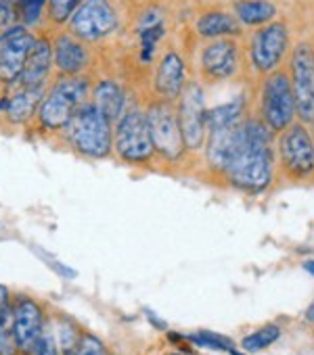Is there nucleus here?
<instances>
[{
	"mask_svg": "<svg viewBox=\"0 0 314 355\" xmlns=\"http://www.w3.org/2000/svg\"><path fill=\"white\" fill-rule=\"evenodd\" d=\"M226 180L245 193H262L274 175L272 132L260 117L241 121V144L224 169Z\"/></svg>",
	"mask_w": 314,
	"mask_h": 355,
	"instance_id": "obj_1",
	"label": "nucleus"
},
{
	"mask_svg": "<svg viewBox=\"0 0 314 355\" xmlns=\"http://www.w3.org/2000/svg\"><path fill=\"white\" fill-rule=\"evenodd\" d=\"M17 345L15 338L11 334V328H7V324L0 320V355H17Z\"/></svg>",
	"mask_w": 314,
	"mask_h": 355,
	"instance_id": "obj_30",
	"label": "nucleus"
},
{
	"mask_svg": "<svg viewBox=\"0 0 314 355\" xmlns=\"http://www.w3.org/2000/svg\"><path fill=\"white\" fill-rule=\"evenodd\" d=\"M0 92V115L13 128H22L32 123L40 101L44 98V88H24L11 86Z\"/></svg>",
	"mask_w": 314,
	"mask_h": 355,
	"instance_id": "obj_16",
	"label": "nucleus"
},
{
	"mask_svg": "<svg viewBox=\"0 0 314 355\" xmlns=\"http://www.w3.org/2000/svg\"><path fill=\"white\" fill-rule=\"evenodd\" d=\"M172 355H179V353H172Z\"/></svg>",
	"mask_w": 314,
	"mask_h": 355,
	"instance_id": "obj_38",
	"label": "nucleus"
},
{
	"mask_svg": "<svg viewBox=\"0 0 314 355\" xmlns=\"http://www.w3.org/2000/svg\"><path fill=\"white\" fill-rule=\"evenodd\" d=\"M49 0H17L15 3V17L19 24L32 28L40 21Z\"/></svg>",
	"mask_w": 314,
	"mask_h": 355,
	"instance_id": "obj_27",
	"label": "nucleus"
},
{
	"mask_svg": "<svg viewBox=\"0 0 314 355\" xmlns=\"http://www.w3.org/2000/svg\"><path fill=\"white\" fill-rule=\"evenodd\" d=\"M187 63L179 51H166L155 67L153 76V90L157 98L176 103L187 86Z\"/></svg>",
	"mask_w": 314,
	"mask_h": 355,
	"instance_id": "obj_17",
	"label": "nucleus"
},
{
	"mask_svg": "<svg viewBox=\"0 0 314 355\" xmlns=\"http://www.w3.org/2000/svg\"><path fill=\"white\" fill-rule=\"evenodd\" d=\"M82 3L84 0H49L44 15H47L49 24H53L55 28H61L72 19V15L78 11V7Z\"/></svg>",
	"mask_w": 314,
	"mask_h": 355,
	"instance_id": "obj_24",
	"label": "nucleus"
},
{
	"mask_svg": "<svg viewBox=\"0 0 314 355\" xmlns=\"http://www.w3.org/2000/svg\"><path fill=\"white\" fill-rule=\"evenodd\" d=\"M15 3L11 0H0V32L5 28H9L11 24H15Z\"/></svg>",
	"mask_w": 314,
	"mask_h": 355,
	"instance_id": "obj_32",
	"label": "nucleus"
},
{
	"mask_svg": "<svg viewBox=\"0 0 314 355\" xmlns=\"http://www.w3.org/2000/svg\"><path fill=\"white\" fill-rule=\"evenodd\" d=\"M306 318H308L310 322H314V301L310 303V307H308V311H306Z\"/></svg>",
	"mask_w": 314,
	"mask_h": 355,
	"instance_id": "obj_36",
	"label": "nucleus"
},
{
	"mask_svg": "<svg viewBox=\"0 0 314 355\" xmlns=\"http://www.w3.org/2000/svg\"><path fill=\"white\" fill-rule=\"evenodd\" d=\"M55 73V63H53V40L47 34L36 36V42L32 44L24 71L19 76V82L15 86L24 88H49L51 80Z\"/></svg>",
	"mask_w": 314,
	"mask_h": 355,
	"instance_id": "obj_18",
	"label": "nucleus"
},
{
	"mask_svg": "<svg viewBox=\"0 0 314 355\" xmlns=\"http://www.w3.org/2000/svg\"><path fill=\"white\" fill-rule=\"evenodd\" d=\"M122 13L117 0H84L67 21V32L86 44L107 40L117 32Z\"/></svg>",
	"mask_w": 314,
	"mask_h": 355,
	"instance_id": "obj_6",
	"label": "nucleus"
},
{
	"mask_svg": "<svg viewBox=\"0 0 314 355\" xmlns=\"http://www.w3.org/2000/svg\"><path fill=\"white\" fill-rule=\"evenodd\" d=\"M233 15L245 28H262L276 17L270 0H233Z\"/></svg>",
	"mask_w": 314,
	"mask_h": 355,
	"instance_id": "obj_22",
	"label": "nucleus"
},
{
	"mask_svg": "<svg viewBox=\"0 0 314 355\" xmlns=\"http://www.w3.org/2000/svg\"><path fill=\"white\" fill-rule=\"evenodd\" d=\"M144 113H147V123H149L155 155L162 157L164 161L179 163L185 157L187 146H185L183 134H181L176 103L153 98L147 105Z\"/></svg>",
	"mask_w": 314,
	"mask_h": 355,
	"instance_id": "obj_5",
	"label": "nucleus"
},
{
	"mask_svg": "<svg viewBox=\"0 0 314 355\" xmlns=\"http://www.w3.org/2000/svg\"><path fill=\"white\" fill-rule=\"evenodd\" d=\"M304 270H306L308 274H312V276H314V259L306 261V263H304Z\"/></svg>",
	"mask_w": 314,
	"mask_h": 355,
	"instance_id": "obj_35",
	"label": "nucleus"
},
{
	"mask_svg": "<svg viewBox=\"0 0 314 355\" xmlns=\"http://www.w3.org/2000/svg\"><path fill=\"white\" fill-rule=\"evenodd\" d=\"M11 3H17V0H11Z\"/></svg>",
	"mask_w": 314,
	"mask_h": 355,
	"instance_id": "obj_37",
	"label": "nucleus"
},
{
	"mask_svg": "<svg viewBox=\"0 0 314 355\" xmlns=\"http://www.w3.org/2000/svg\"><path fill=\"white\" fill-rule=\"evenodd\" d=\"M11 313V334L15 338L17 349L22 353L34 355L40 336L47 332L42 305L32 297H19Z\"/></svg>",
	"mask_w": 314,
	"mask_h": 355,
	"instance_id": "obj_14",
	"label": "nucleus"
},
{
	"mask_svg": "<svg viewBox=\"0 0 314 355\" xmlns=\"http://www.w3.org/2000/svg\"><path fill=\"white\" fill-rule=\"evenodd\" d=\"M295 98L291 90L289 73L283 69H276L266 76L262 88H260V119L268 125V130L283 132L295 121Z\"/></svg>",
	"mask_w": 314,
	"mask_h": 355,
	"instance_id": "obj_7",
	"label": "nucleus"
},
{
	"mask_svg": "<svg viewBox=\"0 0 314 355\" xmlns=\"http://www.w3.org/2000/svg\"><path fill=\"white\" fill-rule=\"evenodd\" d=\"M289 28L283 21H270L258 28L249 38V61L258 73H272L289 53Z\"/></svg>",
	"mask_w": 314,
	"mask_h": 355,
	"instance_id": "obj_9",
	"label": "nucleus"
},
{
	"mask_svg": "<svg viewBox=\"0 0 314 355\" xmlns=\"http://www.w3.org/2000/svg\"><path fill=\"white\" fill-rule=\"evenodd\" d=\"M69 150L82 159H107L113 155V121H109L90 101L76 109L61 132Z\"/></svg>",
	"mask_w": 314,
	"mask_h": 355,
	"instance_id": "obj_3",
	"label": "nucleus"
},
{
	"mask_svg": "<svg viewBox=\"0 0 314 355\" xmlns=\"http://www.w3.org/2000/svg\"><path fill=\"white\" fill-rule=\"evenodd\" d=\"M245 109H247V101H245L243 94L233 98V101H229V103H222V105H218L214 109H208V115H206L208 132L241 123L243 115H245Z\"/></svg>",
	"mask_w": 314,
	"mask_h": 355,
	"instance_id": "obj_23",
	"label": "nucleus"
},
{
	"mask_svg": "<svg viewBox=\"0 0 314 355\" xmlns=\"http://www.w3.org/2000/svg\"><path fill=\"white\" fill-rule=\"evenodd\" d=\"M11 311V293L5 284H0V320Z\"/></svg>",
	"mask_w": 314,
	"mask_h": 355,
	"instance_id": "obj_33",
	"label": "nucleus"
},
{
	"mask_svg": "<svg viewBox=\"0 0 314 355\" xmlns=\"http://www.w3.org/2000/svg\"><path fill=\"white\" fill-rule=\"evenodd\" d=\"M90 103L109 119L117 121V117L126 111L128 107V94L126 88L115 80V78H99L92 82L90 88Z\"/></svg>",
	"mask_w": 314,
	"mask_h": 355,
	"instance_id": "obj_20",
	"label": "nucleus"
},
{
	"mask_svg": "<svg viewBox=\"0 0 314 355\" xmlns=\"http://www.w3.org/2000/svg\"><path fill=\"white\" fill-rule=\"evenodd\" d=\"M90 88L92 80L88 73L55 78L32 119L36 130L44 134H61L76 109L90 101Z\"/></svg>",
	"mask_w": 314,
	"mask_h": 355,
	"instance_id": "obj_2",
	"label": "nucleus"
},
{
	"mask_svg": "<svg viewBox=\"0 0 314 355\" xmlns=\"http://www.w3.org/2000/svg\"><path fill=\"white\" fill-rule=\"evenodd\" d=\"M187 340H191L193 345L197 347H206V349H214V351H222V353H235V345L226 338V336H220L216 332H210V330H201V332H193V334H187L185 336Z\"/></svg>",
	"mask_w": 314,
	"mask_h": 355,
	"instance_id": "obj_26",
	"label": "nucleus"
},
{
	"mask_svg": "<svg viewBox=\"0 0 314 355\" xmlns=\"http://www.w3.org/2000/svg\"><path fill=\"white\" fill-rule=\"evenodd\" d=\"M144 315H147V320L157 328V330H166L168 326H166V322L164 320H160V318H157L155 315V311H151V309H144Z\"/></svg>",
	"mask_w": 314,
	"mask_h": 355,
	"instance_id": "obj_34",
	"label": "nucleus"
},
{
	"mask_svg": "<svg viewBox=\"0 0 314 355\" xmlns=\"http://www.w3.org/2000/svg\"><path fill=\"white\" fill-rule=\"evenodd\" d=\"M276 153L283 169L291 178H308L314 173V138L306 123L293 121L285 128L276 142Z\"/></svg>",
	"mask_w": 314,
	"mask_h": 355,
	"instance_id": "obj_8",
	"label": "nucleus"
},
{
	"mask_svg": "<svg viewBox=\"0 0 314 355\" xmlns=\"http://www.w3.org/2000/svg\"><path fill=\"white\" fill-rule=\"evenodd\" d=\"M241 65V51L235 38L210 40L199 51V73L201 80L218 84L237 76Z\"/></svg>",
	"mask_w": 314,
	"mask_h": 355,
	"instance_id": "obj_13",
	"label": "nucleus"
},
{
	"mask_svg": "<svg viewBox=\"0 0 314 355\" xmlns=\"http://www.w3.org/2000/svg\"><path fill=\"white\" fill-rule=\"evenodd\" d=\"M57 328H59V338H57L59 351H61L63 355H74L82 330H80L69 318H61L59 324H57Z\"/></svg>",
	"mask_w": 314,
	"mask_h": 355,
	"instance_id": "obj_28",
	"label": "nucleus"
},
{
	"mask_svg": "<svg viewBox=\"0 0 314 355\" xmlns=\"http://www.w3.org/2000/svg\"><path fill=\"white\" fill-rule=\"evenodd\" d=\"M53 63H55V78L84 76L92 65L90 44L82 42L74 34L63 30L53 38Z\"/></svg>",
	"mask_w": 314,
	"mask_h": 355,
	"instance_id": "obj_15",
	"label": "nucleus"
},
{
	"mask_svg": "<svg viewBox=\"0 0 314 355\" xmlns=\"http://www.w3.org/2000/svg\"><path fill=\"white\" fill-rule=\"evenodd\" d=\"M107 355H111V353H107Z\"/></svg>",
	"mask_w": 314,
	"mask_h": 355,
	"instance_id": "obj_39",
	"label": "nucleus"
},
{
	"mask_svg": "<svg viewBox=\"0 0 314 355\" xmlns=\"http://www.w3.org/2000/svg\"><path fill=\"white\" fill-rule=\"evenodd\" d=\"M176 113H179V123H181V134L187 150H199L206 146L208 138V107H206V96L204 88L199 82L191 80L187 82L181 98L176 101Z\"/></svg>",
	"mask_w": 314,
	"mask_h": 355,
	"instance_id": "obj_11",
	"label": "nucleus"
},
{
	"mask_svg": "<svg viewBox=\"0 0 314 355\" xmlns=\"http://www.w3.org/2000/svg\"><path fill=\"white\" fill-rule=\"evenodd\" d=\"M195 32L201 38L208 40H220V38H237L243 32V26L237 21V17L231 11L224 9H210L204 11L195 19Z\"/></svg>",
	"mask_w": 314,
	"mask_h": 355,
	"instance_id": "obj_21",
	"label": "nucleus"
},
{
	"mask_svg": "<svg viewBox=\"0 0 314 355\" xmlns=\"http://www.w3.org/2000/svg\"><path fill=\"white\" fill-rule=\"evenodd\" d=\"M289 80L295 98V113L301 123H314V49L308 42H297L291 49Z\"/></svg>",
	"mask_w": 314,
	"mask_h": 355,
	"instance_id": "obj_10",
	"label": "nucleus"
},
{
	"mask_svg": "<svg viewBox=\"0 0 314 355\" xmlns=\"http://www.w3.org/2000/svg\"><path fill=\"white\" fill-rule=\"evenodd\" d=\"M74 355H107V349H105V345H103V340L99 336H94L92 332L82 330Z\"/></svg>",
	"mask_w": 314,
	"mask_h": 355,
	"instance_id": "obj_29",
	"label": "nucleus"
},
{
	"mask_svg": "<svg viewBox=\"0 0 314 355\" xmlns=\"http://www.w3.org/2000/svg\"><path fill=\"white\" fill-rule=\"evenodd\" d=\"M241 144V123L220 130H210L206 138V161L216 173H224Z\"/></svg>",
	"mask_w": 314,
	"mask_h": 355,
	"instance_id": "obj_19",
	"label": "nucleus"
},
{
	"mask_svg": "<svg viewBox=\"0 0 314 355\" xmlns=\"http://www.w3.org/2000/svg\"><path fill=\"white\" fill-rule=\"evenodd\" d=\"M113 155L128 165H149L157 157L151 142L147 113L136 103L128 105L113 123Z\"/></svg>",
	"mask_w": 314,
	"mask_h": 355,
	"instance_id": "obj_4",
	"label": "nucleus"
},
{
	"mask_svg": "<svg viewBox=\"0 0 314 355\" xmlns=\"http://www.w3.org/2000/svg\"><path fill=\"white\" fill-rule=\"evenodd\" d=\"M34 355H61L59 351V345H57V338L51 334V332H44L36 345V351Z\"/></svg>",
	"mask_w": 314,
	"mask_h": 355,
	"instance_id": "obj_31",
	"label": "nucleus"
},
{
	"mask_svg": "<svg viewBox=\"0 0 314 355\" xmlns=\"http://www.w3.org/2000/svg\"><path fill=\"white\" fill-rule=\"evenodd\" d=\"M279 336H281L279 326L268 324V326H262L260 330L251 332L249 336H245V338L241 340V347H243V351H247V353H258V351L270 347Z\"/></svg>",
	"mask_w": 314,
	"mask_h": 355,
	"instance_id": "obj_25",
	"label": "nucleus"
},
{
	"mask_svg": "<svg viewBox=\"0 0 314 355\" xmlns=\"http://www.w3.org/2000/svg\"><path fill=\"white\" fill-rule=\"evenodd\" d=\"M36 36L24 24H11L0 32V88H11L19 82L26 57Z\"/></svg>",
	"mask_w": 314,
	"mask_h": 355,
	"instance_id": "obj_12",
	"label": "nucleus"
}]
</instances>
